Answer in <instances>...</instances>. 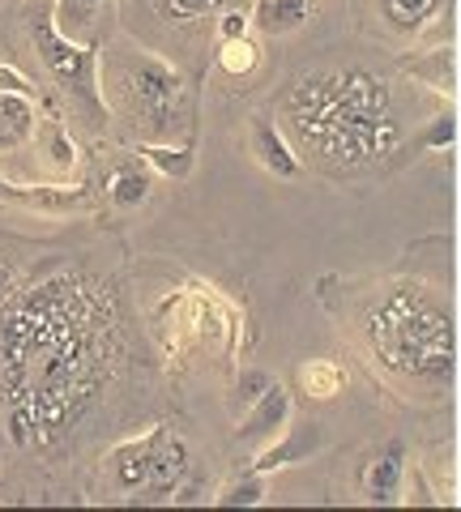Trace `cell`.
I'll return each instance as SVG.
<instances>
[{"label":"cell","instance_id":"1","mask_svg":"<svg viewBox=\"0 0 461 512\" xmlns=\"http://www.w3.org/2000/svg\"><path fill=\"white\" fill-rule=\"evenodd\" d=\"M308 18V0H261L257 22L265 30H291Z\"/></svg>","mask_w":461,"mask_h":512},{"label":"cell","instance_id":"2","mask_svg":"<svg viewBox=\"0 0 461 512\" xmlns=\"http://www.w3.org/2000/svg\"><path fill=\"white\" fill-rule=\"evenodd\" d=\"M218 5H222V0H171V9H176L180 18H201V13H210Z\"/></svg>","mask_w":461,"mask_h":512},{"label":"cell","instance_id":"3","mask_svg":"<svg viewBox=\"0 0 461 512\" xmlns=\"http://www.w3.org/2000/svg\"><path fill=\"white\" fill-rule=\"evenodd\" d=\"M9 90H30L26 86V77H18V73H13V69H5V64H0V94H9Z\"/></svg>","mask_w":461,"mask_h":512},{"label":"cell","instance_id":"4","mask_svg":"<svg viewBox=\"0 0 461 512\" xmlns=\"http://www.w3.org/2000/svg\"><path fill=\"white\" fill-rule=\"evenodd\" d=\"M65 5L77 9V13H90V9H94V0H65Z\"/></svg>","mask_w":461,"mask_h":512}]
</instances>
